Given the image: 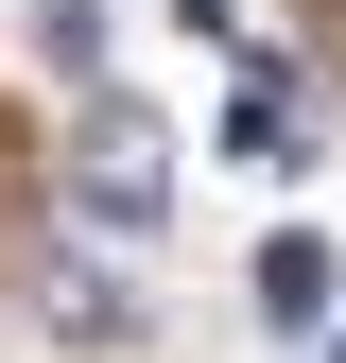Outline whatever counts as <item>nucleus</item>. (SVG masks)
I'll return each instance as SVG.
<instances>
[{
	"instance_id": "nucleus-5",
	"label": "nucleus",
	"mask_w": 346,
	"mask_h": 363,
	"mask_svg": "<svg viewBox=\"0 0 346 363\" xmlns=\"http://www.w3.org/2000/svg\"><path fill=\"white\" fill-rule=\"evenodd\" d=\"M35 52H52V69H104V0H35Z\"/></svg>"
},
{
	"instance_id": "nucleus-3",
	"label": "nucleus",
	"mask_w": 346,
	"mask_h": 363,
	"mask_svg": "<svg viewBox=\"0 0 346 363\" xmlns=\"http://www.w3.org/2000/svg\"><path fill=\"white\" fill-rule=\"evenodd\" d=\"M35 311H52L69 346H139V294H121L104 259H52V277H35Z\"/></svg>"
},
{
	"instance_id": "nucleus-2",
	"label": "nucleus",
	"mask_w": 346,
	"mask_h": 363,
	"mask_svg": "<svg viewBox=\"0 0 346 363\" xmlns=\"http://www.w3.org/2000/svg\"><path fill=\"white\" fill-rule=\"evenodd\" d=\"M225 156H242V173H312V104H294L277 69H242V104H225Z\"/></svg>"
},
{
	"instance_id": "nucleus-4",
	"label": "nucleus",
	"mask_w": 346,
	"mask_h": 363,
	"mask_svg": "<svg viewBox=\"0 0 346 363\" xmlns=\"http://www.w3.org/2000/svg\"><path fill=\"white\" fill-rule=\"evenodd\" d=\"M329 294H346V277H329V242H312V225H277V242H260V329H312Z\"/></svg>"
},
{
	"instance_id": "nucleus-1",
	"label": "nucleus",
	"mask_w": 346,
	"mask_h": 363,
	"mask_svg": "<svg viewBox=\"0 0 346 363\" xmlns=\"http://www.w3.org/2000/svg\"><path fill=\"white\" fill-rule=\"evenodd\" d=\"M69 208L104 225V242H156V208H173V156H156V121H86V156H69Z\"/></svg>"
}]
</instances>
